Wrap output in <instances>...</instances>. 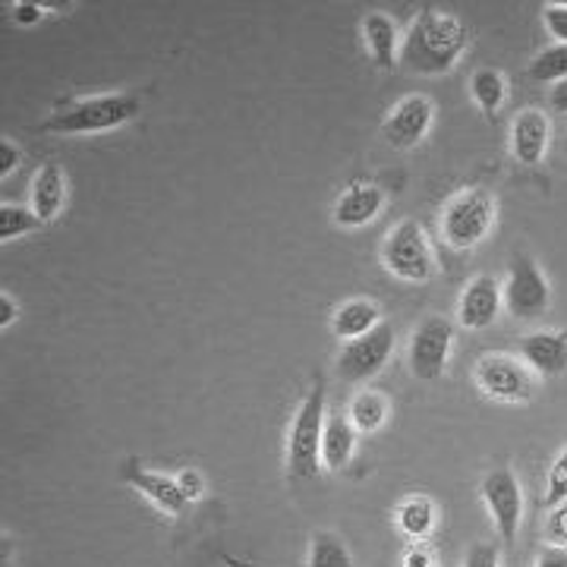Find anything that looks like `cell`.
Returning a JSON list of instances; mask_svg holds the SVG:
<instances>
[{"mask_svg": "<svg viewBox=\"0 0 567 567\" xmlns=\"http://www.w3.org/2000/svg\"><path fill=\"white\" fill-rule=\"evenodd\" d=\"M435 121V104L425 95H406L391 107L385 121V140L394 148H416L429 136Z\"/></svg>", "mask_w": 567, "mask_h": 567, "instance_id": "8fae6325", "label": "cell"}, {"mask_svg": "<svg viewBox=\"0 0 567 567\" xmlns=\"http://www.w3.org/2000/svg\"><path fill=\"white\" fill-rule=\"evenodd\" d=\"M353 447H357V429L350 416L347 413L328 416L322 435V464L328 470H344L353 461Z\"/></svg>", "mask_w": 567, "mask_h": 567, "instance_id": "ac0fdd59", "label": "cell"}, {"mask_svg": "<svg viewBox=\"0 0 567 567\" xmlns=\"http://www.w3.org/2000/svg\"><path fill=\"white\" fill-rule=\"evenodd\" d=\"M322 435H324V375H316V382L303 398V404L290 425L287 442V470L293 480H316L322 464Z\"/></svg>", "mask_w": 567, "mask_h": 567, "instance_id": "3957f363", "label": "cell"}, {"mask_svg": "<svg viewBox=\"0 0 567 567\" xmlns=\"http://www.w3.org/2000/svg\"><path fill=\"white\" fill-rule=\"evenodd\" d=\"M391 350H394V328L382 322L379 328H372L365 338L350 341L338 357V375L350 382V385H360L375 379L385 363L391 360Z\"/></svg>", "mask_w": 567, "mask_h": 567, "instance_id": "30bf717a", "label": "cell"}, {"mask_svg": "<svg viewBox=\"0 0 567 567\" xmlns=\"http://www.w3.org/2000/svg\"><path fill=\"white\" fill-rule=\"evenodd\" d=\"M548 140H551V123L536 107L520 111L514 117V123H511V155L517 158V164L536 167V164L546 158Z\"/></svg>", "mask_w": 567, "mask_h": 567, "instance_id": "4fadbf2b", "label": "cell"}, {"mask_svg": "<svg viewBox=\"0 0 567 567\" xmlns=\"http://www.w3.org/2000/svg\"><path fill=\"white\" fill-rule=\"evenodd\" d=\"M565 155H567V140H565Z\"/></svg>", "mask_w": 567, "mask_h": 567, "instance_id": "74e56055", "label": "cell"}, {"mask_svg": "<svg viewBox=\"0 0 567 567\" xmlns=\"http://www.w3.org/2000/svg\"><path fill=\"white\" fill-rule=\"evenodd\" d=\"M382 208H385V193L375 183H353L334 203V224L350 227V230L365 227L382 215Z\"/></svg>", "mask_w": 567, "mask_h": 567, "instance_id": "2e32d148", "label": "cell"}, {"mask_svg": "<svg viewBox=\"0 0 567 567\" xmlns=\"http://www.w3.org/2000/svg\"><path fill=\"white\" fill-rule=\"evenodd\" d=\"M177 483H181L183 495H186L189 502H196V498H199V495H203V492H205L203 476H199L196 470H183L181 476H177Z\"/></svg>", "mask_w": 567, "mask_h": 567, "instance_id": "4dcf8cb0", "label": "cell"}, {"mask_svg": "<svg viewBox=\"0 0 567 567\" xmlns=\"http://www.w3.org/2000/svg\"><path fill=\"white\" fill-rule=\"evenodd\" d=\"M492 227H495V199L480 186L457 193L442 212V237L457 252L483 244Z\"/></svg>", "mask_w": 567, "mask_h": 567, "instance_id": "277c9868", "label": "cell"}, {"mask_svg": "<svg viewBox=\"0 0 567 567\" xmlns=\"http://www.w3.org/2000/svg\"><path fill=\"white\" fill-rule=\"evenodd\" d=\"M502 306H505L502 284L495 281L492 275H480V278H473V281L466 284V290L461 293L457 319L470 331H483L488 324H495Z\"/></svg>", "mask_w": 567, "mask_h": 567, "instance_id": "7c38bea8", "label": "cell"}, {"mask_svg": "<svg viewBox=\"0 0 567 567\" xmlns=\"http://www.w3.org/2000/svg\"><path fill=\"white\" fill-rule=\"evenodd\" d=\"M363 35L372 61L385 66V70L394 66V58H398V25H394V20L375 10L363 20Z\"/></svg>", "mask_w": 567, "mask_h": 567, "instance_id": "ffe728a7", "label": "cell"}, {"mask_svg": "<svg viewBox=\"0 0 567 567\" xmlns=\"http://www.w3.org/2000/svg\"><path fill=\"white\" fill-rule=\"evenodd\" d=\"M398 527L404 529L410 539H425L435 527V505L425 495H413L398 507Z\"/></svg>", "mask_w": 567, "mask_h": 567, "instance_id": "603a6c76", "label": "cell"}, {"mask_svg": "<svg viewBox=\"0 0 567 567\" xmlns=\"http://www.w3.org/2000/svg\"><path fill=\"white\" fill-rule=\"evenodd\" d=\"M142 102L136 95H95V99H82L58 107L41 130L48 133H63V136H92V133H107L117 130L123 123H130L140 114Z\"/></svg>", "mask_w": 567, "mask_h": 567, "instance_id": "7a4b0ae2", "label": "cell"}, {"mask_svg": "<svg viewBox=\"0 0 567 567\" xmlns=\"http://www.w3.org/2000/svg\"><path fill=\"white\" fill-rule=\"evenodd\" d=\"M476 385L486 398L502 401V404H524L533 398L529 369L517 357H507V353H486L476 363Z\"/></svg>", "mask_w": 567, "mask_h": 567, "instance_id": "9c48e42d", "label": "cell"}, {"mask_svg": "<svg viewBox=\"0 0 567 567\" xmlns=\"http://www.w3.org/2000/svg\"><path fill=\"white\" fill-rule=\"evenodd\" d=\"M502 293H505V309L520 322H533V319L546 316L548 303H551L546 275L539 271V265L533 262L527 252H517L511 259Z\"/></svg>", "mask_w": 567, "mask_h": 567, "instance_id": "8992f818", "label": "cell"}, {"mask_svg": "<svg viewBox=\"0 0 567 567\" xmlns=\"http://www.w3.org/2000/svg\"><path fill=\"white\" fill-rule=\"evenodd\" d=\"M551 107H555L558 114H567V80L558 82V85L551 89Z\"/></svg>", "mask_w": 567, "mask_h": 567, "instance_id": "8d00e7d4", "label": "cell"}, {"mask_svg": "<svg viewBox=\"0 0 567 567\" xmlns=\"http://www.w3.org/2000/svg\"><path fill=\"white\" fill-rule=\"evenodd\" d=\"M451 347H454V324L442 319V316L425 319L413 331L410 350H406V363H410L413 379H420V382L442 379L447 360H451Z\"/></svg>", "mask_w": 567, "mask_h": 567, "instance_id": "ba28073f", "label": "cell"}, {"mask_svg": "<svg viewBox=\"0 0 567 567\" xmlns=\"http://www.w3.org/2000/svg\"><path fill=\"white\" fill-rule=\"evenodd\" d=\"M347 416H350V423L357 432H379L388 420V401L385 394H379V391H360L353 401H350V410H347Z\"/></svg>", "mask_w": 567, "mask_h": 567, "instance_id": "7402d4cb", "label": "cell"}, {"mask_svg": "<svg viewBox=\"0 0 567 567\" xmlns=\"http://www.w3.org/2000/svg\"><path fill=\"white\" fill-rule=\"evenodd\" d=\"M466 41V25L457 17L442 10H423L401 44V63L420 76H442L464 58Z\"/></svg>", "mask_w": 567, "mask_h": 567, "instance_id": "6da1fadb", "label": "cell"}, {"mask_svg": "<svg viewBox=\"0 0 567 567\" xmlns=\"http://www.w3.org/2000/svg\"><path fill=\"white\" fill-rule=\"evenodd\" d=\"M520 363L529 372L551 379L567 369V334L561 331H533L520 341Z\"/></svg>", "mask_w": 567, "mask_h": 567, "instance_id": "9a60e30c", "label": "cell"}, {"mask_svg": "<svg viewBox=\"0 0 567 567\" xmlns=\"http://www.w3.org/2000/svg\"><path fill=\"white\" fill-rule=\"evenodd\" d=\"M41 218L25 208V205H3L0 208V240H17V237H25L32 230H39Z\"/></svg>", "mask_w": 567, "mask_h": 567, "instance_id": "d4e9b609", "label": "cell"}, {"mask_svg": "<svg viewBox=\"0 0 567 567\" xmlns=\"http://www.w3.org/2000/svg\"><path fill=\"white\" fill-rule=\"evenodd\" d=\"M404 567H432V551L425 546H410L404 555Z\"/></svg>", "mask_w": 567, "mask_h": 567, "instance_id": "836d02e7", "label": "cell"}, {"mask_svg": "<svg viewBox=\"0 0 567 567\" xmlns=\"http://www.w3.org/2000/svg\"><path fill=\"white\" fill-rule=\"evenodd\" d=\"M533 567H567V548L546 546L536 555V565Z\"/></svg>", "mask_w": 567, "mask_h": 567, "instance_id": "1f68e13d", "label": "cell"}, {"mask_svg": "<svg viewBox=\"0 0 567 567\" xmlns=\"http://www.w3.org/2000/svg\"><path fill=\"white\" fill-rule=\"evenodd\" d=\"M13 322H17V303L3 293L0 297V328H10Z\"/></svg>", "mask_w": 567, "mask_h": 567, "instance_id": "d590c367", "label": "cell"}, {"mask_svg": "<svg viewBox=\"0 0 567 567\" xmlns=\"http://www.w3.org/2000/svg\"><path fill=\"white\" fill-rule=\"evenodd\" d=\"M464 567H502V551L495 543H476L466 548Z\"/></svg>", "mask_w": 567, "mask_h": 567, "instance_id": "f1b7e54d", "label": "cell"}, {"mask_svg": "<svg viewBox=\"0 0 567 567\" xmlns=\"http://www.w3.org/2000/svg\"><path fill=\"white\" fill-rule=\"evenodd\" d=\"M382 324V312H379V306L372 303V300H347L344 306H338V312L331 316V331H334V338H341V341H357V338H365L372 328H379Z\"/></svg>", "mask_w": 567, "mask_h": 567, "instance_id": "e0dca14e", "label": "cell"}, {"mask_svg": "<svg viewBox=\"0 0 567 567\" xmlns=\"http://www.w3.org/2000/svg\"><path fill=\"white\" fill-rule=\"evenodd\" d=\"M63 199H66V181L58 164H44L35 181H32V212L39 215L41 221H54L61 215Z\"/></svg>", "mask_w": 567, "mask_h": 567, "instance_id": "d6986e66", "label": "cell"}, {"mask_svg": "<svg viewBox=\"0 0 567 567\" xmlns=\"http://www.w3.org/2000/svg\"><path fill=\"white\" fill-rule=\"evenodd\" d=\"M385 268L406 284H425L435 275V256L425 240V230L416 221H401L388 234L382 249Z\"/></svg>", "mask_w": 567, "mask_h": 567, "instance_id": "5b68a950", "label": "cell"}, {"mask_svg": "<svg viewBox=\"0 0 567 567\" xmlns=\"http://www.w3.org/2000/svg\"><path fill=\"white\" fill-rule=\"evenodd\" d=\"M483 502H486L488 517L498 529L502 543H514L517 529H520V517H524V492H520V480L511 466H492L483 476Z\"/></svg>", "mask_w": 567, "mask_h": 567, "instance_id": "52a82bcc", "label": "cell"}, {"mask_svg": "<svg viewBox=\"0 0 567 567\" xmlns=\"http://www.w3.org/2000/svg\"><path fill=\"white\" fill-rule=\"evenodd\" d=\"M20 167V148L13 145V142H0V174L7 177L10 171H17Z\"/></svg>", "mask_w": 567, "mask_h": 567, "instance_id": "d6a6232c", "label": "cell"}, {"mask_svg": "<svg viewBox=\"0 0 567 567\" xmlns=\"http://www.w3.org/2000/svg\"><path fill=\"white\" fill-rule=\"evenodd\" d=\"M470 92H473V102L480 104V111L486 117H495L507 99V82L495 66H480L470 80Z\"/></svg>", "mask_w": 567, "mask_h": 567, "instance_id": "44dd1931", "label": "cell"}, {"mask_svg": "<svg viewBox=\"0 0 567 567\" xmlns=\"http://www.w3.org/2000/svg\"><path fill=\"white\" fill-rule=\"evenodd\" d=\"M567 502V445L565 451L555 457V464L548 466V480H546V495H543V505L551 511V507L565 505Z\"/></svg>", "mask_w": 567, "mask_h": 567, "instance_id": "4316f807", "label": "cell"}, {"mask_svg": "<svg viewBox=\"0 0 567 567\" xmlns=\"http://www.w3.org/2000/svg\"><path fill=\"white\" fill-rule=\"evenodd\" d=\"M13 20L22 22V25H32V22L41 20V7H35V3H13Z\"/></svg>", "mask_w": 567, "mask_h": 567, "instance_id": "e575fe53", "label": "cell"}, {"mask_svg": "<svg viewBox=\"0 0 567 567\" xmlns=\"http://www.w3.org/2000/svg\"><path fill=\"white\" fill-rule=\"evenodd\" d=\"M121 476L130 483L133 488H140L142 495L152 502V505L164 511V514H171V517H177L183 514V507L189 505V498L183 495V488L177 480H171V476H164V473H152V470H142L136 461H126L121 470Z\"/></svg>", "mask_w": 567, "mask_h": 567, "instance_id": "5bb4252c", "label": "cell"}, {"mask_svg": "<svg viewBox=\"0 0 567 567\" xmlns=\"http://www.w3.org/2000/svg\"><path fill=\"white\" fill-rule=\"evenodd\" d=\"M529 76L536 82H565L567 80V44H551L536 61L529 63Z\"/></svg>", "mask_w": 567, "mask_h": 567, "instance_id": "484cf974", "label": "cell"}, {"mask_svg": "<svg viewBox=\"0 0 567 567\" xmlns=\"http://www.w3.org/2000/svg\"><path fill=\"white\" fill-rule=\"evenodd\" d=\"M548 543L551 546H561L567 548V502L565 505L551 507V517H548Z\"/></svg>", "mask_w": 567, "mask_h": 567, "instance_id": "f546056e", "label": "cell"}, {"mask_svg": "<svg viewBox=\"0 0 567 567\" xmlns=\"http://www.w3.org/2000/svg\"><path fill=\"white\" fill-rule=\"evenodd\" d=\"M543 22H546L551 39H558V44H567V3H543Z\"/></svg>", "mask_w": 567, "mask_h": 567, "instance_id": "83f0119b", "label": "cell"}, {"mask_svg": "<svg viewBox=\"0 0 567 567\" xmlns=\"http://www.w3.org/2000/svg\"><path fill=\"white\" fill-rule=\"evenodd\" d=\"M309 567H353V555L334 533H316L309 548Z\"/></svg>", "mask_w": 567, "mask_h": 567, "instance_id": "cb8c5ba5", "label": "cell"}]
</instances>
